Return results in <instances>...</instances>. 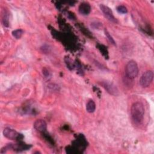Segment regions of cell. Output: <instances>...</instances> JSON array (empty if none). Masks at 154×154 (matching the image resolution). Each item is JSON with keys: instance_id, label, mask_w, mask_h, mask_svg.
<instances>
[{"instance_id": "cell-1", "label": "cell", "mask_w": 154, "mask_h": 154, "mask_svg": "<svg viewBox=\"0 0 154 154\" xmlns=\"http://www.w3.org/2000/svg\"><path fill=\"white\" fill-rule=\"evenodd\" d=\"M131 114L132 120L136 123H141L143 120L144 114L143 105L139 102L133 103L131 108Z\"/></svg>"}, {"instance_id": "cell-2", "label": "cell", "mask_w": 154, "mask_h": 154, "mask_svg": "<svg viewBox=\"0 0 154 154\" xmlns=\"http://www.w3.org/2000/svg\"><path fill=\"white\" fill-rule=\"evenodd\" d=\"M126 76L130 79L136 78L138 74V67L137 63L134 60L129 61L125 68Z\"/></svg>"}, {"instance_id": "cell-3", "label": "cell", "mask_w": 154, "mask_h": 154, "mask_svg": "<svg viewBox=\"0 0 154 154\" xmlns=\"http://www.w3.org/2000/svg\"><path fill=\"white\" fill-rule=\"evenodd\" d=\"M153 79V72L152 70L145 72L140 78V84L143 87H147L152 83Z\"/></svg>"}, {"instance_id": "cell-4", "label": "cell", "mask_w": 154, "mask_h": 154, "mask_svg": "<svg viewBox=\"0 0 154 154\" xmlns=\"http://www.w3.org/2000/svg\"><path fill=\"white\" fill-rule=\"evenodd\" d=\"M3 135L5 137L10 140H19L20 139V136L21 134H19L15 130L11 129L10 128H6L3 131Z\"/></svg>"}, {"instance_id": "cell-5", "label": "cell", "mask_w": 154, "mask_h": 154, "mask_svg": "<svg viewBox=\"0 0 154 154\" xmlns=\"http://www.w3.org/2000/svg\"><path fill=\"white\" fill-rule=\"evenodd\" d=\"M100 8L105 16L110 21L112 22H117V20L113 15L112 10L107 6L105 5L104 4H100Z\"/></svg>"}, {"instance_id": "cell-6", "label": "cell", "mask_w": 154, "mask_h": 154, "mask_svg": "<svg viewBox=\"0 0 154 154\" xmlns=\"http://www.w3.org/2000/svg\"><path fill=\"white\" fill-rule=\"evenodd\" d=\"M34 128L37 131L43 132L46 130L47 124L45 120L42 119H38L34 123Z\"/></svg>"}, {"instance_id": "cell-7", "label": "cell", "mask_w": 154, "mask_h": 154, "mask_svg": "<svg viewBox=\"0 0 154 154\" xmlns=\"http://www.w3.org/2000/svg\"><path fill=\"white\" fill-rule=\"evenodd\" d=\"M102 85L107 90L108 93H109L111 94L117 95L118 93V90L116 87L113 84L108 82H104L102 83Z\"/></svg>"}, {"instance_id": "cell-8", "label": "cell", "mask_w": 154, "mask_h": 154, "mask_svg": "<svg viewBox=\"0 0 154 154\" xmlns=\"http://www.w3.org/2000/svg\"><path fill=\"white\" fill-rule=\"evenodd\" d=\"M91 10L90 5L87 2L81 3L79 7V11L81 14L84 15H87L90 13Z\"/></svg>"}, {"instance_id": "cell-9", "label": "cell", "mask_w": 154, "mask_h": 154, "mask_svg": "<svg viewBox=\"0 0 154 154\" xmlns=\"http://www.w3.org/2000/svg\"><path fill=\"white\" fill-rule=\"evenodd\" d=\"M96 104L93 100H90L86 104V110L89 113H92L95 111Z\"/></svg>"}, {"instance_id": "cell-10", "label": "cell", "mask_w": 154, "mask_h": 154, "mask_svg": "<svg viewBox=\"0 0 154 154\" xmlns=\"http://www.w3.org/2000/svg\"><path fill=\"white\" fill-rule=\"evenodd\" d=\"M23 30L21 29H16V30H14L12 32V35L14 37H15L17 39H19L20 38L22 34H23Z\"/></svg>"}, {"instance_id": "cell-11", "label": "cell", "mask_w": 154, "mask_h": 154, "mask_svg": "<svg viewBox=\"0 0 154 154\" xmlns=\"http://www.w3.org/2000/svg\"><path fill=\"white\" fill-rule=\"evenodd\" d=\"M8 19H9L8 14L7 12H5L2 16V22L5 26H8Z\"/></svg>"}, {"instance_id": "cell-12", "label": "cell", "mask_w": 154, "mask_h": 154, "mask_svg": "<svg viewBox=\"0 0 154 154\" xmlns=\"http://www.w3.org/2000/svg\"><path fill=\"white\" fill-rule=\"evenodd\" d=\"M117 11L119 13H122V14H125L127 13L128 10L126 8V7L124 5H119L117 7Z\"/></svg>"}, {"instance_id": "cell-13", "label": "cell", "mask_w": 154, "mask_h": 154, "mask_svg": "<svg viewBox=\"0 0 154 154\" xmlns=\"http://www.w3.org/2000/svg\"><path fill=\"white\" fill-rule=\"evenodd\" d=\"M105 35H106V36L107 37V38H108V40H109V42L111 43H112L113 45H116V43H115V41H114V40L112 38V37L110 35V34H109V33L106 31V30H105Z\"/></svg>"}]
</instances>
